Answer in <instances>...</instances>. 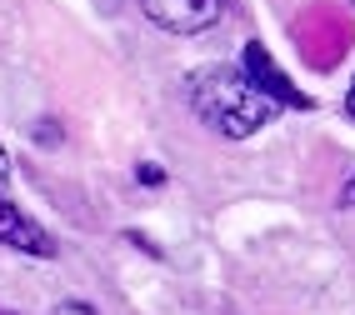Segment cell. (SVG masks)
I'll use <instances>...</instances> for the list:
<instances>
[{
	"instance_id": "cell-4",
	"label": "cell",
	"mask_w": 355,
	"mask_h": 315,
	"mask_svg": "<svg viewBox=\"0 0 355 315\" xmlns=\"http://www.w3.org/2000/svg\"><path fill=\"white\" fill-rule=\"evenodd\" d=\"M245 70H250L245 80L266 95V101H275V105H280V101H286V105H305V95L286 85V76L275 70V60H266V51H260V45H250V51H245Z\"/></svg>"
},
{
	"instance_id": "cell-7",
	"label": "cell",
	"mask_w": 355,
	"mask_h": 315,
	"mask_svg": "<svg viewBox=\"0 0 355 315\" xmlns=\"http://www.w3.org/2000/svg\"><path fill=\"white\" fill-rule=\"evenodd\" d=\"M345 115L355 120V80H350V90H345Z\"/></svg>"
},
{
	"instance_id": "cell-5",
	"label": "cell",
	"mask_w": 355,
	"mask_h": 315,
	"mask_svg": "<svg viewBox=\"0 0 355 315\" xmlns=\"http://www.w3.org/2000/svg\"><path fill=\"white\" fill-rule=\"evenodd\" d=\"M51 315H101V310H96V305H85V300H60Z\"/></svg>"
},
{
	"instance_id": "cell-2",
	"label": "cell",
	"mask_w": 355,
	"mask_h": 315,
	"mask_svg": "<svg viewBox=\"0 0 355 315\" xmlns=\"http://www.w3.org/2000/svg\"><path fill=\"white\" fill-rule=\"evenodd\" d=\"M150 26L171 31V35H196V31H210L225 10V0H140Z\"/></svg>"
},
{
	"instance_id": "cell-3",
	"label": "cell",
	"mask_w": 355,
	"mask_h": 315,
	"mask_svg": "<svg viewBox=\"0 0 355 315\" xmlns=\"http://www.w3.org/2000/svg\"><path fill=\"white\" fill-rule=\"evenodd\" d=\"M0 246L10 250H26V255H55V240L45 235L31 215H20L6 196H0Z\"/></svg>"
},
{
	"instance_id": "cell-9",
	"label": "cell",
	"mask_w": 355,
	"mask_h": 315,
	"mask_svg": "<svg viewBox=\"0 0 355 315\" xmlns=\"http://www.w3.org/2000/svg\"><path fill=\"white\" fill-rule=\"evenodd\" d=\"M350 6H355V0H350Z\"/></svg>"
},
{
	"instance_id": "cell-8",
	"label": "cell",
	"mask_w": 355,
	"mask_h": 315,
	"mask_svg": "<svg viewBox=\"0 0 355 315\" xmlns=\"http://www.w3.org/2000/svg\"><path fill=\"white\" fill-rule=\"evenodd\" d=\"M340 201H345V205H355V176L345 180V196H340Z\"/></svg>"
},
{
	"instance_id": "cell-6",
	"label": "cell",
	"mask_w": 355,
	"mask_h": 315,
	"mask_svg": "<svg viewBox=\"0 0 355 315\" xmlns=\"http://www.w3.org/2000/svg\"><path fill=\"white\" fill-rule=\"evenodd\" d=\"M6 185H10V160H6V151H0V196H6Z\"/></svg>"
},
{
	"instance_id": "cell-1",
	"label": "cell",
	"mask_w": 355,
	"mask_h": 315,
	"mask_svg": "<svg viewBox=\"0 0 355 315\" xmlns=\"http://www.w3.org/2000/svg\"><path fill=\"white\" fill-rule=\"evenodd\" d=\"M191 105L216 135L245 140L275 120V101H266L241 65H200L191 76Z\"/></svg>"
}]
</instances>
